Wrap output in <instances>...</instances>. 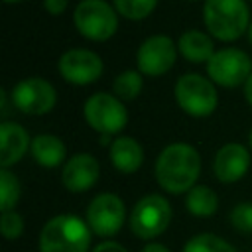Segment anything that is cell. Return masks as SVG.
<instances>
[{"label": "cell", "mask_w": 252, "mask_h": 252, "mask_svg": "<svg viewBox=\"0 0 252 252\" xmlns=\"http://www.w3.org/2000/svg\"><path fill=\"white\" fill-rule=\"evenodd\" d=\"M201 171L199 152L183 142L169 144L156 159V179L167 193H185L195 187Z\"/></svg>", "instance_id": "obj_1"}, {"label": "cell", "mask_w": 252, "mask_h": 252, "mask_svg": "<svg viewBox=\"0 0 252 252\" xmlns=\"http://www.w3.org/2000/svg\"><path fill=\"white\" fill-rule=\"evenodd\" d=\"M89 224L75 215H57L49 219L39 234V252H89Z\"/></svg>", "instance_id": "obj_2"}, {"label": "cell", "mask_w": 252, "mask_h": 252, "mask_svg": "<svg viewBox=\"0 0 252 252\" xmlns=\"http://www.w3.org/2000/svg\"><path fill=\"white\" fill-rule=\"evenodd\" d=\"M205 28L220 41L238 39L250 28V12L244 0H205Z\"/></svg>", "instance_id": "obj_3"}, {"label": "cell", "mask_w": 252, "mask_h": 252, "mask_svg": "<svg viewBox=\"0 0 252 252\" xmlns=\"http://www.w3.org/2000/svg\"><path fill=\"white\" fill-rule=\"evenodd\" d=\"M77 32L91 41H106L118 30V16L106 0H81L73 12Z\"/></svg>", "instance_id": "obj_4"}, {"label": "cell", "mask_w": 252, "mask_h": 252, "mask_svg": "<svg viewBox=\"0 0 252 252\" xmlns=\"http://www.w3.org/2000/svg\"><path fill=\"white\" fill-rule=\"evenodd\" d=\"M175 98L183 112L195 118H205L213 114L219 102L213 83L199 73H185L177 79Z\"/></svg>", "instance_id": "obj_5"}, {"label": "cell", "mask_w": 252, "mask_h": 252, "mask_svg": "<svg viewBox=\"0 0 252 252\" xmlns=\"http://www.w3.org/2000/svg\"><path fill=\"white\" fill-rule=\"evenodd\" d=\"M171 222V205L161 195H146L142 197L132 213H130V228L138 238L152 240L165 232Z\"/></svg>", "instance_id": "obj_6"}, {"label": "cell", "mask_w": 252, "mask_h": 252, "mask_svg": "<svg viewBox=\"0 0 252 252\" xmlns=\"http://www.w3.org/2000/svg\"><path fill=\"white\" fill-rule=\"evenodd\" d=\"M85 120L89 126L100 134H116L128 122V112L122 100L108 93H96L85 102Z\"/></svg>", "instance_id": "obj_7"}, {"label": "cell", "mask_w": 252, "mask_h": 252, "mask_svg": "<svg viewBox=\"0 0 252 252\" xmlns=\"http://www.w3.org/2000/svg\"><path fill=\"white\" fill-rule=\"evenodd\" d=\"M209 79H213L220 87H238L248 81L252 75V59L234 47H226L220 51H215L211 61L207 63Z\"/></svg>", "instance_id": "obj_8"}, {"label": "cell", "mask_w": 252, "mask_h": 252, "mask_svg": "<svg viewBox=\"0 0 252 252\" xmlns=\"http://www.w3.org/2000/svg\"><path fill=\"white\" fill-rule=\"evenodd\" d=\"M57 94L49 81L41 77H28L14 85L12 89V102L14 106L32 116L47 114L55 106Z\"/></svg>", "instance_id": "obj_9"}, {"label": "cell", "mask_w": 252, "mask_h": 252, "mask_svg": "<svg viewBox=\"0 0 252 252\" xmlns=\"http://www.w3.org/2000/svg\"><path fill=\"white\" fill-rule=\"evenodd\" d=\"M126 219V207L114 193L96 195L87 207V224L96 236H114Z\"/></svg>", "instance_id": "obj_10"}, {"label": "cell", "mask_w": 252, "mask_h": 252, "mask_svg": "<svg viewBox=\"0 0 252 252\" xmlns=\"http://www.w3.org/2000/svg\"><path fill=\"white\" fill-rule=\"evenodd\" d=\"M177 45L167 35H150L142 41L136 53L138 71L150 77H158L167 73L175 65Z\"/></svg>", "instance_id": "obj_11"}, {"label": "cell", "mask_w": 252, "mask_h": 252, "mask_svg": "<svg viewBox=\"0 0 252 252\" xmlns=\"http://www.w3.org/2000/svg\"><path fill=\"white\" fill-rule=\"evenodd\" d=\"M59 73L71 85H91L102 75V59L89 49H69L59 57Z\"/></svg>", "instance_id": "obj_12"}, {"label": "cell", "mask_w": 252, "mask_h": 252, "mask_svg": "<svg viewBox=\"0 0 252 252\" xmlns=\"http://www.w3.org/2000/svg\"><path fill=\"white\" fill-rule=\"evenodd\" d=\"M98 173H100V167H98V161L94 159V156L75 154L73 158H69L65 161L61 181L71 193H83L96 183Z\"/></svg>", "instance_id": "obj_13"}, {"label": "cell", "mask_w": 252, "mask_h": 252, "mask_svg": "<svg viewBox=\"0 0 252 252\" xmlns=\"http://www.w3.org/2000/svg\"><path fill=\"white\" fill-rule=\"evenodd\" d=\"M248 165H250L248 150L242 144L230 142V144H224L217 152L213 169H215V175H217L219 181L234 183V181L244 177V173L248 171Z\"/></svg>", "instance_id": "obj_14"}, {"label": "cell", "mask_w": 252, "mask_h": 252, "mask_svg": "<svg viewBox=\"0 0 252 252\" xmlns=\"http://www.w3.org/2000/svg\"><path fill=\"white\" fill-rule=\"evenodd\" d=\"M32 148V140L24 126L18 122H2L0 124V165L8 169L16 161L24 158V154Z\"/></svg>", "instance_id": "obj_15"}, {"label": "cell", "mask_w": 252, "mask_h": 252, "mask_svg": "<svg viewBox=\"0 0 252 252\" xmlns=\"http://www.w3.org/2000/svg\"><path fill=\"white\" fill-rule=\"evenodd\" d=\"M110 161L122 173H134L144 161V150L132 136H120L110 144Z\"/></svg>", "instance_id": "obj_16"}, {"label": "cell", "mask_w": 252, "mask_h": 252, "mask_svg": "<svg viewBox=\"0 0 252 252\" xmlns=\"http://www.w3.org/2000/svg\"><path fill=\"white\" fill-rule=\"evenodd\" d=\"M177 49L181 51V55L191 61V63H209L211 57L215 55V45L213 39L199 32V30H187L181 33L179 41H177Z\"/></svg>", "instance_id": "obj_17"}, {"label": "cell", "mask_w": 252, "mask_h": 252, "mask_svg": "<svg viewBox=\"0 0 252 252\" xmlns=\"http://www.w3.org/2000/svg\"><path fill=\"white\" fill-rule=\"evenodd\" d=\"M67 148L61 138L53 134H37L32 140V156L43 167H57L63 163Z\"/></svg>", "instance_id": "obj_18"}, {"label": "cell", "mask_w": 252, "mask_h": 252, "mask_svg": "<svg viewBox=\"0 0 252 252\" xmlns=\"http://www.w3.org/2000/svg\"><path fill=\"white\" fill-rule=\"evenodd\" d=\"M185 207L195 217H213L219 209V197L211 187L195 185L185 195Z\"/></svg>", "instance_id": "obj_19"}, {"label": "cell", "mask_w": 252, "mask_h": 252, "mask_svg": "<svg viewBox=\"0 0 252 252\" xmlns=\"http://www.w3.org/2000/svg\"><path fill=\"white\" fill-rule=\"evenodd\" d=\"M142 73L140 71H122L114 83H112V91H114V96H118L120 100H134L140 91H142Z\"/></svg>", "instance_id": "obj_20"}, {"label": "cell", "mask_w": 252, "mask_h": 252, "mask_svg": "<svg viewBox=\"0 0 252 252\" xmlns=\"http://www.w3.org/2000/svg\"><path fill=\"white\" fill-rule=\"evenodd\" d=\"M183 252H236L226 240L215 234H197L183 246Z\"/></svg>", "instance_id": "obj_21"}, {"label": "cell", "mask_w": 252, "mask_h": 252, "mask_svg": "<svg viewBox=\"0 0 252 252\" xmlns=\"http://www.w3.org/2000/svg\"><path fill=\"white\" fill-rule=\"evenodd\" d=\"M20 199V181L10 169L0 171V209L2 213L14 211Z\"/></svg>", "instance_id": "obj_22"}, {"label": "cell", "mask_w": 252, "mask_h": 252, "mask_svg": "<svg viewBox=\"0 0 252 252\" xmlns=\"http://www.w3.org/2000/svg\"><path fill=\"white\" fill-rule=\"evenodd\" d=\"M158 0H114L116 12L126 20H144L154 12Z\"/></svg>", "instance_id": "obj_23"}, {"label": "cell", "mask_w": 252, "mask_h": 252, "mask_svg": "<svg viewBox=\"0 0 252 252\" xmlns=\"http://www.w3.org/2000/svg\"><path fill=\"white\" fill-rule=\"evenodd\" d=\"M230 224L238 232H252V203H238L230 211Z\"/></svg>", "instance_id": "obj_24"}, {"label": "cell", "mask_w": 252, "mask_h": 252, "mask_svg": "<svg viewBox=\"0 0 252 252\" xmlns=\"http://www.w3.org/2000/svg\"><path fill=\"white\" fill-rule=\"evenodd\" d=\"M0 230L6 238H18L24 232V219L20 213L16 211H6L2 213V220H0Z\"/></svg>", "instance_id": "obj_25"}, {"label": "cell", "mask_w": 252, "mask_h": 252, "mask_svg": "<svg viewBox=\"0 0 252 252\" xmlns=\"http://www.w3.org/2000/svg\"><path fill=\"white\" fill-rule=\"evenodd\" d=\"M67 4H69V0H43V8H45L49 14H53V16L65 12Z\"/></svg>", "instance_id": "obj_26"}, {"label": "cell", "mask_w": 252, "mask_h": 252, "mask_svg": "<svg viewBox=\"0 0 252 252\" xmlns=\"http://www.w3.org/2000/svg\"><path fill=\"white\" fill-rule=\"evenodd\" d=\"M93 252H128V250H126L122 244H118V242L106 240V242H100V244H96Z\"/></svg>", "instance_id": "obj_27"}, {"label": "cell", "mask_w": 252, "mask_h": 252, "mask_svg": "<svg viewBox=\"0 0 252 252\" xmlns=\"http://www.w3.org/2000/svg\"><path fill=\"white\" fill-rule=\"evenodd\" d=\"M142 252H169L163 244H158V242H150V244H146L144 248H142Z\"/></svg>", "instance_id": "obj_28"}, {"label": "cell", "mask_w": 252, "mask_h": 252, "mask_svg": "<svg viewBox=\"0 0 252 252\" xmlns=\"http://www.w3.org/2000/svg\"><path fill=\"white\" fill-rule=\"evenodd\" d=\"M244 96H246L248 104L252 106V75H250V77H248V81L244 83Z\"/></svg>", "instance_id": "obj_29"}, {"label": "cell", "mask_w": 252, "mask_h": 252, "mask_svg": "<svg viewBox=\"0 0 252 252\" xmlns=\"http://www.w3.org/2000/svg\"><path fill=\"white\" fill-rule=\"evenodd\" d=\"M0 102H2V110H0V112H2V116H6L10 110H8V102H6V91H4V89L0 91Z\"/></svg>", "instance_id": "obj_30"}, {"label": "cell", "mask_w": 252, "mask_h": 252, "mask_svg": "<svg viewBox=\"0 0 252 252\" xmlns=\"http://www.w3.org/2000/svg\"><path fill=\"white\" fill-rule=\"evenodd\" d=\"M108 138H110V136H108V134H100V142H102V144H104V146H106V144H108Z\"/></svg>", "instance_id": "obj_31"}, {"label": "cell", "mask_w": 252, "mask_h": 252, "mask_svg": "<svg viewBox=\"0 0 252 252\" xmlns=\"http://www.w3.org/2000/svg\"><path fill=\"white\" fill-rule=\"evenodd\" d=\"M248 41L252 43V24H250V28H248Z\"/></svg>", "instance_id": "obj_32"}, {"label": "cell", "mask_w": 252, "mask_h": 252, "mask_svg": "<svg viewBox=\"0 0 252 252\" xmlns=\"http://www.w3.org/2000/svg\"><path fill=\"white\" fill-rule=\"evenodd\" d=\"M6 4H14V2H22V0H4Z\"/></svg>", "instance_id": "obj_33"}, {"label": "cell", "mask_w": 252, "mask_h": 252, "mask_svg": "<svg viewBox=\"0 0 252 252\" xmlns=\"http://www.w3.org/2000/svg\"><path fill=\"white\" fill-rule=\"evenodd\" d=\"M248 142H250V146H252V130H250V134H248Z\"/></svg>", "instance_id": "obj_34"}]
</instances>
